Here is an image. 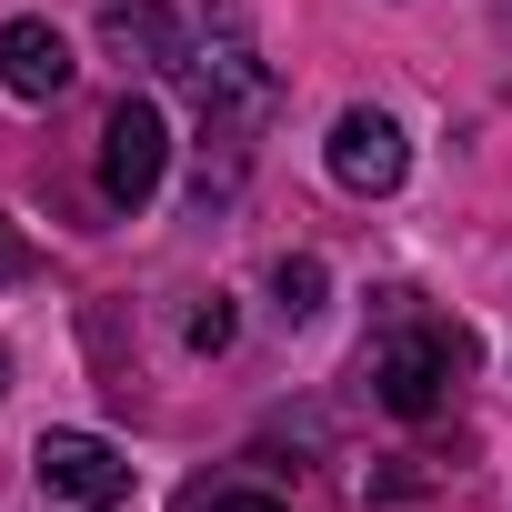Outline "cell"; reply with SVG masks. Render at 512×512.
<instances>
[{
	"label": "cell",
	"instance_id": "6da1fadb",
	"mask_svg": "<svg viewBox=\"0 0 512 512\" xmlns=\"http://www.w3.org/2000/svg\"><path fill=\"white\" fill-rule=\"evenodd\" d=\"M462 362H472L462 322H432L412 292H382V342H372V402H382V412H402V422H432Z\"/></svg>",
	"mask_w": 512,
	"mask_h": 512
},
{
	"label": "cell",
	"instance_id": "7a4b0ae2",
	"mask_svg": "<svg viewBox=\"0 0 512 512\" xmlns=\"http://www.w3.org/2000/svg\"><path fill=\"white\" fill-rule=\"evenodd\" d=\"M161 171H171V121H161V101L121 91L111 121H101V191H111V211H141L161 191Z\"/></svg>",
	"mask_w": 512,
	"mask_h": 512
},
{
	"label": "cell",
	"instance_id": "3957f363",
	"mask_svg": "<svg viewBox=\"0 0 512 512\" xmlns=\"http://www.w3.org/2000/svg\"><path fill=\"white\" fill-rule=\"evenodd\" d=\"M31 472H41L51 502H81V512H121L131 502V462L101 432H41L31 442Z\"/></svg>",
	"mask_w": 512,
	"mask_h": 512
},
{
	"label": "cell",
	"instance_id": "277c9868",
	"mask_svg": "<svg viewBox=\"0 0 512 512\" xmlns=\"http://www.w3.org/2000/svg\"><path fill=\"white\" fill-rule=\"evenodd\" d=\"M402 171H412L402 121H392V111H372V101H352V111L332 121V181H342V191H362V201H382V191H402Z\"/></svg>",
	"mask_w": 512,
	"mask_h": 512
},
{
	"label": "cell",
	"instance_id": "5b68a950",
	"mask_svg": "<svg viewBox=\"0 0 512 512\" xmlns=\"http://www.w3.org/2000/svg\"><path fill=\"white\" fill-rule=\"evenodd\" d=\"M101 51L131 61V71H181L191 0H101Z\"/></svg>",
	"mask_w": 512,
	"mask_h": 512
},
{
	"label": "cell",
	"instance_id": "8992f818",
	"mask_svg": "<svg viewBox=\"0 0 512 512\" xmlns=\"http://www.w3.org/2000/svg\"><path fill=\"white\" fill-rule=\"evenodd\" d=\"M71 41L51 31V21H0V81H11L21 101H61L71 91Z\"/></svg>",
	"mask_w": 512,
	"mask_h": 512
},
{
	"label": "cell",
	"instance_id": "52a82bcc",
	"mask_svg": "<svg viewBox=\"0 0 512 512\" xmlns=\"http://www.w3.org/2000/svg\"><path fill=\"white\" fill-rule=\"evenodd\" d=\"M181 512H282V502H272V492H251V482H191Z\"/></svg>",
	"mask_w": 512,
	"mask_h": 512
},
{
	"label": "cell",
	"instance_id": "ba28073f",
	"mask_svg": "<svg viewBox=\"0 0 512 512\" xmlns=\"http://www.w3.org/2000/svg\"><path fill=\"white\" fill-rule=\"evenodd\" d=\"M272 282H282V312H292V322H312V312H322V262H312V251H302V262H282Z\"/></svg>",
	"mask_w": 512,
	"mask_h": 512
},
{
	"label": "cell",
	"instance_id": "9c48e42d",
	"mask_svg": "<svg viewBox=\"0 0 512 512\" xmlns=\"http://www.w3.org/2000/svg\"><path fill=\"white\" fill-rule=\"evenodd\" d=\"M221 342H231V302H221V292H211V302H201V312H191V352H221Z\"/></svg>",
	"mask_w": 512,
	"mask_h": 512
},
{
	"label": "cell",
	"instance_id": "30bf717a",
	"mask_svg": "<svg viewBox=\"0 0 512 512\" xmlns=\"http://www.w3.org/2000/svg\"><path fill=\"white\" fill-rule=\"evenodd\" d=\"M21 272V241H11V221H0V282H11Z\"/></svg>",
	"mask_w": 512,
	"mask_h": 512
},
{
	"label": "cell",
	"instance_id": "8fae6325",
	"mask_svg": "<svg viewBox=\"0 0 512 512\" xmlns=\"http://www.w3.org/2000/svg\"><path fill=\"white\" fill-rule=\"evenodd\" d=\"M0 392H11V352H0Z\"/></svg>",
	"mask_w": 512,
	"mask_h": 512
},
{
	"label": "cell",
	"instance_id": "7c38bea8",
	"mask_svg": "<svg viewBox=\"0 0 512 512\" xmlns=\"http://www.w3.org/2000/svg\"><path fill=\"white\" fill-rule=\"evenodd\" d=\"M502 31H512V0H502Z\"/></svg>",
	"mask_w": 512,
	"mask_h": 512
}]
</instances>
